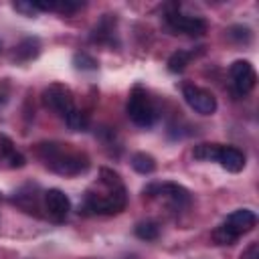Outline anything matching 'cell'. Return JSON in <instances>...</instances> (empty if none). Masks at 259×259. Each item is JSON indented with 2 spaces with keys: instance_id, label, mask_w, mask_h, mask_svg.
I'll return each instance as SVG.
<instances>
[{
  "instance_id": "cell-14",
  "label": "cell",
  "mask_w": 259,
  "mask_h": 259,
  "mask_svg": "<svg viewBox=\"0 0 259 259\" xmlns=\"http://www.w3.org/2000/svg\"><path fill=\"white\" fill-rule=\"evenodd\" d=\"M190 59H192V53H188V51L172 53L170 59H168V71L170 73H182L186 69V65L190 63Z\"/></svg>"
},
{
  "instance_id": "cell-9",
  "label": "cell",
  "mask_w": 259,
  "mask_h": 259,
  "mask_svg": "<svg viewBox=\"0 0 259 259\" xmlns=\"http://www.w3.org/2000/svg\"><path fill=\"white\" fill-rule=\"evenodd\" d=\"M223 225H225L235 237H241V235H245V233H249V231L255 229L257 217H255V212L249 210V208H237V210H233V212L225 219Z\"/></svg>"
},
{
  "instance_id": "cell-15",
  "label": "cell",
  "mask_w": 259,
  "mask_h": 259,
  "mask_svg": "<svg viewBox=\"0 0 259 259\" xmlns=\"http://www.w3.org/2000/svg\"><path fill=\"white\" fill-rule=\"evenodd\" d=\"M219 148H221V144H198V146H194L192 156L196 160H202V162H212V160L217 162Z\"/></svg>"
},
{
  "instance_id": "cell-13",
  "label": "cell",
  "mask_w": 259,
  "mask_h": 259,
  "mask_svg": "<svg viewBox=\"0 0 259 259\" xmlns=\"http://www.w3.org/2000/svg\"><path fill=\"white\" fill-rule=\"evenodd\" d=\"M132 168L140 174H152L156 170V160L146 152H138L132 156Z\"/></svg>"
},
{
  "instance_id": "cell-17",
  "label": "cell",
  "mask_w": 259,
  "mask_h": 259,
  "mask_svg": "<svg viewBox=\"0 0 259 259\" xmlns=\"http://www.w3.org/2000/svg\"><path fill=\"white\" fill-rule=\"evenodd\" d=\"M65 123L69 125V130H73V132H83V130H87V125H89V117H87V113H83L81 109H73L67 117H65Z\"/></svg>"
},
{
  "instance_id": "cell-20",
  "label": "cell",
  "mask_w": 259,
  "mask_h": 259,
  "mask_svg": "<svg viewBox=\"0 0 259 259\" xmlns=\"http://www.w3.org/2000/svg\"><path fill=\"white\" fill-rule=\"evenodd\" d=\"M75 67L83 69V71H95L97 69V61L93 57H89L87 53H77L75 55Z\"/></svg>"
},
{
  "instance_id": "cell-10",
  "label": "cell",
  "mask_w": 259,
  "mask_h": 259,
  "mask_svg": "<svg viewBox=\"0 0 259 259\" xmlns=\"http://www.w3.org/2000/svg\"><path fill=\"white\" fill-rule=\"evenodd\" d=\"M144 192H154V194H164L168 196L176 206H184L190 202V192L174 182H164V184H150L148 188H144Z\"/></svg>"
},
{
  "instance_id": "cell-3",
  "label": "cell",
  "mask_w": 259,
  "mask_h": 259,
  "mask_svg": "<svg viewBox=\"0 0 259 259\" xmlns=\"http://www.w3.org/2000/svg\"><path fill=\"white\" fill-rule=\"evenodd\" d=\"M125 111H127V117L140 125V127H150L154 121H156V109H154V103L150 99V95L146 93L144 87L136 85L127 97V105H125Z\"/></svg>"
},
{
  "instance_id": "cell-21",
  "label": "cell",
  "mask_w": 259,
  "mask_h": 259,
  "mask_svg": "<svg viewBox=\"0 0 259 259\" xmlns=\"http://www.w3.org/2000/svg\"><path fill=\"white\" fill-rule=\"evenodd\" d=\"M12 6H14V10H18V12H22L24 16H32L34 12H38L32 0H30V2H14Z\"/></svg>"
},
{
  "instance_id": "cell-4",
  "label": "cell",
  "mask_w": 259,
  "mask_h": 259,
  "mask_svg": "<svg viewBox=\"0 0 259 259\" xmlns=\"http://www.w3.org/2000/svg\"><path fill=\"white\" fill-rule=\"evenodd\" d=\"M42 103L53 109L55 113H59L63 119L75 109V101H73V93L67 85L61 83H53L42 91Z\"/></svg>"
},
{
  "instance_id": "cell-7",
  "label": "cell",
  "mask_w": 259,
  "mask_h": 259,
  "mask_svg": "<svg viewBox=\"0 0 259 259\" xmlns=\"http://www.w3.org/2000/svg\"><path fill=\"white\" fill-rule=\"evenodd\" d=\"M166 24L174 32H182L188 36H202L206 32V20L200 16H186L180 12H168L166 14Z\"/></svg>"
},
{
  "instance_id": "cell-11",
  "label": "cell",
  "mask_w": 259,
  "mask_h": 259,
  "mask_svg": "<svg viewBox=\"0 0 259 259\" xmlns=\"http://www.w3.org/2000/svg\"><path fill=\"white\" fill-rule=\"evenodd\" d=\"M217 162L227 172H241L245 168V154L233 146H221L217 154Z\"/></svg>"
},
{
  "instance_id": "cell-6",
  "label": "cell",
  "mask_w": 259,
  "mask_h": 259,
  "mask_svg": "<svg viewBox=\"0 0 259 259\" xmlns=\"http://www.w3.org/2000/svg\"><path fill=\"white\" fill-rule=\"evenodd\" d=\"M229 75H231L233 89L239 95H247L249 91H253V87L257 83V73L249 61H235L229 67Z\"/></svg>"
},
{
  "instance_id": "cell-2",
  "label": "cell",
  "mask_w": 259,
  "mask_h": 259,
  "mask_svg": "<svg viewBox=\"0 0 259 259\" xmlns=\"http://www.w3.org/2000/svg\"><path fill=\"white\" fill-rule=\"evenodd\" d=\"M38 156L47 168L61 176H77L89 168V158L69 144H40Z\"/></svg>"
},
{
  "instance_id": "cell-5",
  "label": "cell",
  "mask_w": 259,
  "mask_h": 259,
  "mask_svg": "<svg viewBox=\"0 0 259 259\" xmlns=\"http://www.w3.org/2000/svg\"><path fill=\"white\" fill-rule=\"evenodd\" d=\"M182 97L200 115H212L217 111V97L210 91L202 89V87H196V85L186 83L182 87Z\"/></svg>"
},
{
  "instance_id": "cell-12",
  "label": "cell",
  "mask_w": 259,
  "mask_h": 259,
  "mask_svg": "<svg viewBox=\"0 0 259 259\" xmlns=\"http://www.w3.org/2000/svg\"><path fill=\"white\" fill-rule=\"evenodd\" d=\"M0 160L6 162L8 168H22L24 166V156L14 150L12 142L6 136H0Z\"/></svg>"
},
{
  "instance_id": "cell-16",
  "label": "cell",
  "mask_w": 259,
  "mask_h": 259,
  "mask_svg": "<svg viewBox=\"0 0 259 259\" xmlns=\"http://www.w3.org/2000/svg\"><path fill=\"white\" fill-rule=\"evenodd\" d=\"M36 55H38V40H36V38H26V40H22V42L16 47V53H14V57L20 59V61H28V59H32V57H36Z\"/></svg>"
},
{
  "instance_id": "cell-22",
  "label": "cell",
  "mask_w": 259,
  "mask_h": 259,
  "mask_svg": "<svg viewBox=\"0 0 259 259\" xmlns=\"http://www.w3.org/2000/svg\"><path fill=\"white\" fill-rule=\"evenodd\" d=\"M229 36L231 38H239V40H249L251 38V34H249V28H245V26H233L231 28V32H229Z\"/></svg>"
},
{
  "instance_id": "cell-1",
  "label": "cell",
  "mask_w": 259,
  "mask_h": 259,
  "mask_svg": "<svg viewBox=\"0 0 259 259\" xmlns=\"http://www.w3.org/2000/svg\"><path fill=\"white\" fill-rule=\"evenodd\" d=\"M127 194L121 184L117 172L109 168L99 170V190H87L85 194V210L93 214H117L125 208Z\"/></svg>"
},
{
  "instance_id": "cell-19",
  "label": "cell",
  "mask_w": 259,
  "mask_h": 259,
  "mask_svg": "<svg viewBox=\"0 0 259 259\" xmlns=\"http://www.w3.org/2000/svg\"><path fill=\"white\" fill-rule=\"evenodd\" d=\"M237 239H239V237H235L225 225H219V227L212 231V241H214L217 245H233Z\"/></svg>"
},
{
  "instance_id": "cell-23",
  "label": "cell",
  "mask_w": 259,
  "mask_h": 259,
  "mask_svg": "<svg viewBox=\"0 0 259 259\" xmlns=\"http://www.w3.org/2000/svg\"><path fill=\"white\" fill-rule=\"evenodd\" d=\"M239 259H259V243H251V245L241 253Z\"/></svg>"
},
{
  "instance_id": "cell-18",
  "label": "cell",
  "mask_w": 259,
  "mask_h": 259,
  "mask_svg": "<svg viewBox=\"0 0 259 259\" xmlns=\"http://www.w3.org/2000/svg\"><path fill=\"white\" fill-rule=\"evenodd\" d=\"M136 235L142 241H154L160 235V227L154 221H144V223H138L136 225Z\"/></svg>"
},
{
  "instance_id": "cell-8",
  "label": "cell",
  "mask_w": 259,
  "mask_h": 259,
  "mask_svg": "<svg viewBox=\"0 0 259 259\" xmlns=\"http://www.w3.org/2000/svg\"><path fill=\"white\" fill-rule=\"evenodd\" d=\"M45 208L49 212V217L55 221V223H63L71 210V200L69 196L59 190V188H49L45 192Z\"/></svg>"
}]
</instances>
